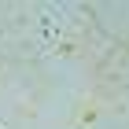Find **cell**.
Segmentation results:
<instances>
[{
	"label": "cell",
	"mask_w": 129,
	"mask_h": 129,
	"mask_svg": "<svg viewBox=\"0 0 129 129\" xmlns=\"http://www.w3.org/2000/svg\"><path fill=\"white\" fill-rule=\"evenodd\" d=\"M0 81H4V67H0Z\"/></svg>",
	"instance_id": "6da1fadb"
},
{
	"label": "cell",
	"mask_w": 129,
	"mask_h": 129,
	"mask_svg": "<svg viewBox=\"0 0 129 129\" xmlns=\"http://www.w3.org/2000/svg\"><path fill=\"white\" fill-rule=\"evenodd\" d=\"M0 129H8V125H4V122H0Z\"/></svg>",
	"instance_id": "7a4b0ae2"
}]
</instances>
